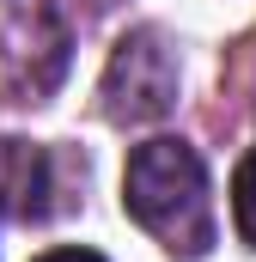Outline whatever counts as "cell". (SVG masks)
Here are the masks:
<instances>
[{
  "instance_id": "6da1fadb",
  "label": "cell",
  "mask_w": 256,
  "mask_h": 262,
  "mask_svg": "<svg viewBox=\"0 0 256 262\" xmlns=\"http://www.w3.org/2000/svg\"><path fill=\"white\" fill-rule=\"evenodd\" d=\"M122 207L171 250V256H207L214 244V195L207 171L183 140H146L134 146L122 177Z\"/></svg>"
},
{
  "instance_id": "7a4b0ae2",
  "label": "cell",
  "mask_w": 256,
  "mask_h": 262,
  "mask_svg": "<svg viewBox=\"0 0 256 262\" xmlns=\"http://www.w3.org/2000/svg\"><path fill=\"white\" fill-rule=\"evenodd\" d=\"M67 73V18L55 0H0V104H43Z\"/></svg>"
},
{
  "instance_id": "3957f363",
  "label": "cell",
  "mask_w": 256,
  "mask_h": 262,
  "mask_svg": "<svg viewBox=\"0 0 256 262\" xmlns=\"http://www.w3.org/2000/svg\"><path fill=\"white\" fill-rule=\"evenodd\" d=\"M177 104V61L159 31H128L104 67V116L110 122H159Z\"/></svg>"
},
{
  "instance_id": "277c9868",
  "label": "cell",
  "mask_w": 256,
  "mask_h": 262,
  "mask_svg": "<svg viewBox=\"0 0 256 262\" xmlns=\"http://www.w3.org/2000/svg\"><path fill=\"white\" fill-rule=\"evenodd\" d=\"M232 220H238L244 244H256V146H250V159L238 165V177H232Z\"/></svg>"
},
{
  "instance_id": "5b68a950",
  "label": "cell",
  "mask_w": 256,
  "mask_h": 262,
  "mask_svg": "<svg viewBox=\"0 0 256 262\" xmlns=\"http://www.w3.org/2000/svg\"><path fill=\"white\" fill-rule=\"evenodd\" d=\"M43 262H104V256H92V250H49Z\"/></svg>"
}]
</instances>
